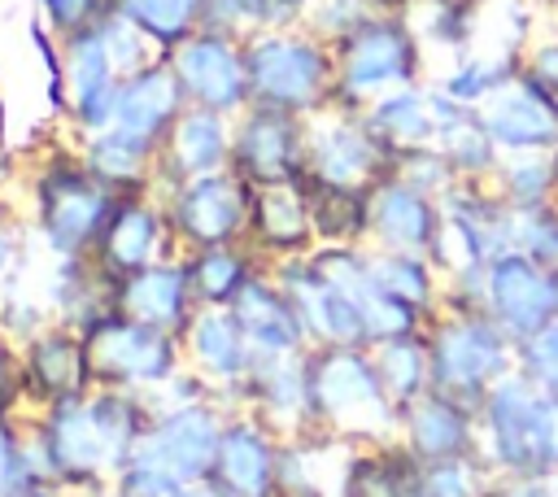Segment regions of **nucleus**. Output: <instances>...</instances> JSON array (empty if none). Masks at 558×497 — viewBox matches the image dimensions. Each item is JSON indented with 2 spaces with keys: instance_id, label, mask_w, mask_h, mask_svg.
<instances>
[{
  "instance_id": "nucleus-11",
  "label": "nucleus",
  "mask_w": 558,
  "mask_h": 497,
  "mask_svg": "<svg viewBox=\"0 0 558 497\" xmlns=\"http://www.w3.org/2000/svg\"><path fill=\"white\" fill-rule=\"evenodd\" d=\"M371 135L397 157L410 148H423L436 140V113H432V92H414V87H392L379 96V105L371 109Z\"/></svg>"
},
{
  "instance_id": "nucleus-19",
  "label": "nucleus",
  "mask_w": 558,
  "mask_h": 497,
  "mask_svg": "<svg viewBox=\"0 0 558 497\" xmlns=\"http://www.w3.org/2000/svg\"><path fill=\"white\" fill-rule=\"evenodd\" d=\"M318 74H323V61L318 52L310 48H296V44H283V48H270L266 52V87L283 100H305L314 87H318Z\"/></svg>"
},
{
  "instance_id": "nucleus-31",
  "label": "nucleus",
  "mask_w": 558,
  "mask_h": 497,
  "mask_svg": "<svg viewBox=\"0 0 558 497\" xmlns=\"http://www.w3.org/2000/svg\"><path fill=\"white\" fill-rule=\"evenodd\" d=\"M4 257H9V244H4V235H0V266H4Z\"/></svg>"
},
{
  "instance_id": "nucleus-6",
  "label": "nucleus",
  "mask_w": 558,
  "mask_h": 497,
  "mask_svg": "<svg viewBox=\"0 0 558 497\" xmlns=\"http://www.w3.org/2000/svg\"><path fill=\"white\" fill-rule=\"evenodd\" d=\"M401 436L405 449L418 462H440V458H466L480 453V419L471 405L427 388L410 405H401Z\"/></svg>"
},
{
  "instance_id": "nucleus-18",
  "label": "nucleus",
  "mask_w": 558,
  "mask_h": 497,
  "mask_svg": "<svg viewBox=\"0 0 558 497\" xmlns=\"http://www.w3.org/2000/svg\"><path fill=\"white\" fill-rule=\"evenodd\" d=\"M96 353H100V366L122 371V375H157V371H166V344L144 323L109 327L100 336Z\"/></svg>"
},
{
  "instance_id": "nucleus-8",
  "label": "nucleus",
  "mask_w": 558,
  "mask_h": 497,
  "mask_svg": "<svg viewBox=\"0 0 558 497\" xmlns=\"http://www.w3.org/2000/svg\"><path fill=\"white\" fill-rule=\"evenodd\" d=\"M440 231V201L410 187L405 179L388 174L371 187V235L379 240V248H397V253H432Z\"/></svg>"
},
{
  "instance_id": "nucleus-32",
  "label": "nucleus",
  "mask_w": 558,
  "mask_h": 497,
  "mask_svg": "<svg viewBox=\"0 0 558 497\" xmlns=\"http://www.w3.org/2000/svg\"><path fill=\"white\" fill-rule=\"evenodd\" d=\"M554 35H558V9H554Z\"/></svg>"
},
{
  "instance_id": "nucleus-17",
  "label": "nucleus",
  "mask_w": 558,
  "mask_h": 497,
  "mask_svg": "<svg viewBox=\"0 0 558 497\" xmlns=\"http://www.w3.org/2000/svg\"><path fill=\"white\" fill-rule=\"evenodd\" d=\"M501 253H523V257L558 270V201L536 205V209H510L506 205Z\"/></svg>"
},
{
  "instance_id": "nucleus-20",
  "label": "nucleus",
  "mask_w": 558,
  "mask_h": 497,
  "mask_svg": "<svg viewBox=\"0 0 558 497\" xmlns=\"http://www.w3.org/2000/svg\"><path fill=\"white\" fill-rule=\"evenodd\" d=\"M235 192L227 187V183H218V179H205V183H196L192 192H187V201H183V222H187V231H196V235H205V240H218V235H227L231 227H235Z\"/></svg>"
},
{
  "instance_id": "nucleus-1",
  "label": "nucleus",
  "mask_w": 558,
  "mask_h": 497,
  "mask_svg": "<svg viewBox=\"0 0 558 497\" xmlns=\"http://www.w3.org/2000/svg\"><path fill=\"white\" fill-rule=\"evenodd\" d=\"M480 453L501 480H549L558 471V397L510 371L475 410Z\"/></svg>"
},
{
  "instance_id": "nucleus-26",
  "label": "nucleus",
  "mask_w": 558,
  "mask_h": 497,
  "mask_svg": "<svg viewBox=\"0 0 558 497\" xmlns=\"http://www.w3.org/2000/svg\"><path fill=\"white\" fill-rule=\"evenodd\" d=\"M519 74L558 109V35L536 39V44L523 52V70H519Z\"/></svg>"
},
{
  "instance_id": "nucleus-10",
  "label": "nucleus",
  "mask_w": 558,
  "mask_h": 497,
  "mask_svg": "<svg viewBox=\"0 0 558 497\" xmlns=\"http://www.w3.org/2000/svg\"><path fill=\"white\" fill-rule=\"evenodd\" d=\"M366 270H371V279H375L388 296L405 301V305L418 310L423 318H436V314L445 310V275L436 270L432 257L379 248V253H366Z\"/></svg>"
},
{
  "instance_id": "nucleus-13",
  "label": "nucleus",
  "mask_w": 558,
  "mask_h": 497,
  "mask_svg": "<svg viewBox=\"0 0 558 497\" xmlns=\"http://www.w3.org/2000/svg\"><path fill=\"white\" fill-rule=\"evenodd\" d=\"M214 453V423L205 414H179L148 440V471L161 475H196Z\"/></svg>"
},
{
  "instance_id": "nucleus-28",
  "label": "nucleus",
  "mask_w": 558,
  "mask_h": 497,
  "mask_svg": "<svg viewBox=\"0 0 558 497\" xmlns=\"http://www.w3.org/2000/svg\"><path fill=\"white\" fill-rule=\"evenodd\" d=\"M35 371L48 388H70L74 384V371H78V353L65 344V340H48L35 357Z\"/></svg>"
},
{
  "instance_id": "nucleus-25",
  "label": "nucleus",
  "mask_w": 558,
  "mask_h": 497,
  "mask_svg": "<svg viewBox=\"0 0 558 497\" xmlns=\"http://www.w3.org/2000/svg\"><path fill=\"white\" fill-rule=\"evenodd\" d=\"M105 244H109V257H113V262L135 266V262L148 253V244H153V222H148V214H135V209L122 214V218L109 227Z\"/></svg>"
},
{
  "instance_id": "nucleus-29",
  "label": "nucleus",
  "mask_w": 558,
  "mask_h": 497,
  "mask_svg": "<svg viewBox=\"0 0 558 497\" xmlns=\"http://www.w3.org/2000/svg\"><path fill=\"white\" fill-rule=\"evenodd\" d=\"M235 279H240V266H235L231 257L209 253V257L201 262V283H205V292L222 296V292H231V288H235Z\"/></svg>"
},
{
  "instance_id": "nucleus-27",
  "label": "nucleus",
  "mask_w": 558,
  "mask_h": 497,
  "mask_svg": "<svg viewBox=\"0 0 558 497\" xmlns=\"http://www.w3.org/2000/svg\"><path fill=\"white\" fill-rule=\"evenodd\" d=\"M196 349L205 353V362L214 371H235L240 366V340H235V327L227 318H205L201 331H196Z\"/></svg>"
},
{
  "instance_id": "nucleus-9",
  "label": "nucleus",
  "mask_w": 558,
  "mask_h": 497,
  "mask_svg": "<svg viewBox=\"0 0 558 497\" xmlns=\"http://www.w3.org/2000/svg\"><path fill=\"white\" fill-rule=\"evenodd\" d=\"M432 113H436V148L445 153V161L453 166L458 179H475L488 183L501 166V148L493 144L480 109L449 100L445 92H432Z\"/></svg>"
},
{
  "instance_id": "nucleus-33",
  "label": "nucleus",
  "mask_w": 558,
  "mask_h": 497,
  "mask_svg": "<svg viewBox=\"0 0 558 497\" xmlns=\"http://www.w3.org/2000/svg\"><path fill=\"white\" fill-rule=\"evenodd\" d=\"M554 170H558V148H554Z\"/></svg>"
},
{
  "instance_id": "nucleus-2",
  "label": "nucleus",
  "mask_w": 558,
  "mask_h": 497,
  "mask_svg": "<svg viewBox=\"0 0 558 497\" xmlns=\"http://www.w3.org/2000/svg\"><path fill=\"white\" fill-rule=\"evenodd\" d=\"M432 388L480 410L488 388L514 371V340L484 310H440L427 323Z\"/></svg>"
},
{
  "instance_id": "nucleus-7",
  "label": "nucleus",
  "mask_w": 558,
  "mask_h": 497,
  "mask_svg": "<svg viewBox=\"0 0 558 497\" xmlns=\"http://www.w3.org/2000/svg\"><path fill=\"white\" fill-rule=\"evenodd\" d=\"M480 118L493 144L506 153H554L558 148V109L519 74L497 96L480 105Z\"/></svg>"
},
{
  "instance_id": "nucleus-34",
  "label": "nucleus",
  "mask_w": 558,
  "mask_h": 497,
  "mask_svg": "<svg viewBox=\"0 0 558 497\" xmlns=\"http://www.w3.org/2000/svg\"><path fill=\"white\" fill-rule=\"evenodd\" d=\"M410 497H418V493H410Z\"/></svg>"
},
{
  "instance_id": "nucleus-23",
  "label": "nucleus",
  "mask_w": 558,
  "mask_h": 497,
  "mask_svg": "<svg viewBox=\"0 0 558 497\" xmlns=\"http://www.w3.org/2000/svg\"><path fill=\"white\" fill-rule=\"evenodd\" d=\"M222 462H227L231 484L244 488V493H262L266 480H270V453H266V445H262L257 436H248V432H235V436L227 440Z\"/></svg>"
},
{
  "instance_id": "nucleus-14",
  "label": "nucleus",
  "mask_w": 558,
  "mask_h": 497,
  "mask_svg": "<svg viewBox=\"0 0 558 497\" xmlns=\"http://www.w3.org/2000/svg\"><path fill=\"white\" fill-rule=\"evenodd\" d=\"M493 192L501 196V205L510 209H536V205H554L558 201V170H554V153H506L497 174L488 179Z\"/></svg>"
},
{
  "instance_id": "nucleus-5",
  "label": "nucleus",
  "mask_w": 558,
  "mask_h": 497,
  "mask_svg": "<svg viewBox=\"0 0 558 497\" xmlns=\"http://www.w3.org/2000/svg\"><path fill=\"white\" fill-rule=\"evenodd\" d=\"M414 70H418V44L401 22H362L344 48V87L353 96L410 87Z\"/></svg>"
},
{
  "instance_id": "nucleus-22",
  "label": "nucleus",
  "mask_w": 558,
  "mask_h": 497,
  "mask_svg": "<svg viewBox=\"0 0 558 497\" xmlns=\"http://www.w3.org/2000/svg\"><path fill=\"white\" fill-rule=\"evenodd\" d=\"M514 371H523L536 388L558 397V318L514 344Z\"/></svg>"
},
{
  "instance_id": "nucleus-21",
  "label": "nucleus",
  "mask_w": 558,
  "mask_h": 497,
  "mask_svg": "<svg viewBox=\"0 0 558 497\" xmlns=\"http://www.w3.org/2000/svg\"><path fill=\"white\" fill-rule=\"evenodd\" d=\"M179 310H183V279L179 275L153 270V275L135 279V288H131V314H135V323L166 327V323L179 318Z\"/></svg>"
},
{
  "instance_id": "nucleus-15",
  "label": "nucleus",
  "mask_w": 558,
  "mask_h": 497,
  "mask_svg": "<svg viewBox=\"0 0 558 497\" xmlns=\"http://www.w3.org/2000/svg\"><path fill=\"white\" fill-rule=\"evenodd\" d=\"M235 310H240L244 336H253L270 353H288L301 340V314L288 310L279 301V292H270V288H244Z\"/></svg>"
},
{
  "instance_id": "nucleus-16",
  "label": "nucleus",
  "mask_w": 558,
  "mask_h": 497,
  "mask_svg": "<svg viewBox=\"0 0 558 497\" xmlns=\"http://www.w3.org/2000/svg\"><path fill=\"white\" fill-rule=\"evenodd\" d=\"M497 471L488 466L484 453H466V458H440V462H418V497H493L497 488Z\"/></svg>"
},
{
  "instance_id": "nucleus-24",
  "label": "nucleus",
  "mask_w": 558,
  "mask_h": 497,
  "mask_svg": "<svg viewBox=\"0 0 558 497\" xmlns=\"http://www.w3.org/2000/svg\"><path fill=\"white\" fill-rule=\"evenodd\" d=\"M262 222H266L270 240H279V244H296L310 235V214L301 209V201L288 187H279L262 201Z\"/></svg>"
},
{
  "instance_id": "nucleus-12",
  "label": "nucleus",
  "mask_w": 558,
  "mask_h": 497,
  "mask_svg": "<svg viewBox=\"0 0 558 497\" xmlns=\"http://www.w3.org/2000/svg\"><path fill=\"white\" fill-rule=\"evenodd\" d=\"M371 362H375V375H379L384 392L397 405H410L414 397H423L432 388V357H427V336L423 331L371 344Z\"/></svg>"
},
{
  "instance_id": "nucleus-4",
  "label": "nucleus",
  "mask_w": 558,
  "mask_h": 497,
  "mask_svg": "<svg viewBox=\"0 0 558 497\" xmlns=\"http://www.w3.org/2000/svg\"><path fill=\"white\" fill-rule=\"evenodd\" d=\"M484 314L519 344L558 318V270L523 253H497L484 270Z\"/></svg>"
},
{
  "instance_id": "nucleus-3",
  "label": "nucleus",
  "mask_w": 558,
  "mask_h": 497,
  "mask_svg": "<svg viewBox=\"0 0 558 497\" xmlns=\"http://www.w3.org/2000/svg\"><path fill=\"white\" fill-rule=\"evenodd\" d=\"M310 405L344 432L357 436H392L401 427V405L384 392L371 353L362 349H331L310 362L305 371Z\"/></svg>"
},
{
  "instance_id": "nucleus-30",
  "label": "nucleus",
  "mask_w": 558,
  "mask_h": 497,
  "mask_svg": "<svg viewBox=\"0 0 558 497\" xmlns=\"http://www.w3.org/2000/svg\"><path fill=\"white\" fill-rule=\"evenodd\" d=\"M9 466H13V453H9V440L0 436V484L9 480Z\"/></svg>"
}]
</instances>
